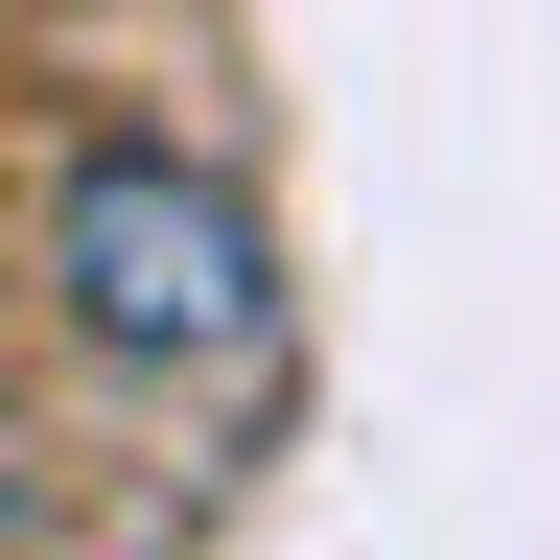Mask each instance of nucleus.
I'll return each instance as SVG.
<instances>
[{
  "label": "nucleus",
  "mask_w": 560,
  "mask_h": 560,
  "mask_svg": "<svg viewBox=\"0 0 560 560\" xmlns=\"http://www.w3.org/2000/svg\"><path fill=\"white\" fill-rule=\"evenodd\" d=\"M47 304H70V350H117V374H257L280 350V234L187 140H94V164L47 187Z\"/></svg>",
  "instance_id": "nucleus-1"
}]
</instances>
